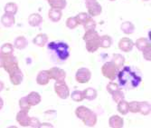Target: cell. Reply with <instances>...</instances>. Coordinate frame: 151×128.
<instances>
[{"instance_id": "1", "label": "cell", "mask_w": 151, "mask_h": 128, "mask_svg": "<svg viewBox=\"0 0 151 128\" xmlns=\"http://www.w3.org/2000/svg\"><path fill=\"white\" fill-rule=\"evenodd\" d=\"M119 85L126 89H134L138 87L142 82V78L129 67L124 66L118 72Z\"/></svg>"}, {"instance_id": "2", "label": "cell", "mask_w": 151, "mask_h": 128, "mask_svg": "<svg viewBox=\"0 0 151 128\" xmlns=\"http://www.w3.org/2000/svg\"><path fill=\"white\" fill-rule=\"evenodd\" d=\"M48 49L54 53L59 61H65L70 56V47L63 41H53L49 43Z\"/></svg>"}, {"instance_id": "3", "label": "cell", "mask_w": 151, "mask_h": 128, "mask_svg": "<svg viewBox=\"0 0 151 128\" xmlns=\"http://www.w3.org/2000/svg\"><path fill=\"white\" fill-rule=\"evenodd\" d=\"M75 116L88 127L95 126L98 121L97 115L86 106H78L75 110Z\"/></svg>"}, {"instance_id": "4", "label": "cell", "mask_w": 151, "mask_h": 128, "mask_svg": "<svg viewBox=\"0 0 151 128\" xmlns=\"http://www.w3.org/2000/svg\"><path fill=\"white\" fill-rule=\"evenodd\" d=\"M85 41L86 50L90 53H94L100 48V36L96 30L85 31L82 37Z\"/></svg>"}, {"instance_id": "5", "label": "cell", "mask_w": 151, "mask_h": 128, "mask_svg": "<svg viewBox=\"0 0 151 128\" xmlns=\"http://www.w3.org/2000/svg\"><path fill=\"white\" fill-rule=\"evenodd\" d=\"M119 72V69L115 66V65L111 62H106L101 66V74L104 77L111 80V82H113L117 78V75Z\"/></svg>"}, {"instance_id": "6", "label": "cell", "mask_w": 151, "mask_h": 128, "mask_svg": "<svg viewBox=\"0 0 151 128\" xmlns=\"http://www.w3.org/2000/svg\"><path fill=\"white\" fill-rule=\"evenodd\" d=\"M53 88H54V92H55V94L58 95V97L61 99H63V100L67 99L70 95L69 87H68V84H66V82L64 80L56 81L54 83Z\"/></svg>"}, {"instance_id": "7", "label": "cell", "mask_w": 151, "mask_h": 128, "mask_svg": "<svg viewBox=\"0 0 151 128\" xmlns=\"http://www.w3.org/2000/svg\"><path fill=\"white\" fill-rule=\"evenodd\" d=\"M4 58V64H3V68L5 69L6 72H7L9 75L13 73L14 71L19 68L18 66V61L15 55H7V56H3Z\"/></svg>"}, {"instance_id": "8", "label": "cell", "mask_w": 151, "mask_h": 128, "mask_svg": "<svg viewBox=\"0 0 151 128\" xmlns=\"http://www.w3.org/2000/svg\"><path fill=\"white\" fill-rule=\"evenodd\" d=\"M86 7L90 17H98L102 12V7L97 0H86Z\"/></svg>"}, {"instance_id": "9", "label": "cell", "mask_w": 151, "mask_h": 128, "mask_svg": "<svg viewBox=\"0 0 151 128\" xmlns=\"http://www.w3.org/2000/svg\"><path fill=\"white\" fill-rule=\"evenodd\" d=\"M91 78V70L86 67H81L77 70L75 74V80L79 84H86Z\"/></svg>"}, {"instance_id": "10", "label": "cell", "mask_w": 151, "mask_h": 128, "mask_svg": "<svg viewBox=\"0 0 151 128\" xmlns=\"http://www.w3.org/2000/svg\"><path fill=\"white\" fill-rule=\"evenodd\" d=\"M48 74L50 76V79H53L56 81H63L65 80L66 77V72L64 70L59 68V67H52L48 70Z\"/></svg>"}, {"instance_id": "11", "label": "cell", "mask_w": 151, "mask_h": 128, "mask_svg": "<svg viewBox=\"0 0 151 128\" xmlns=\"http://www.w3.org/2000/svg\"><path fill=\"white\" fill-rule=\"evenodd\" d=\"M119 48L123 51V52H130L132 49H133V47H134V43L133 41L129 38V37H122L119 42V45H118Z\"/></svg>"}, {"instance_id": "12", "label": "cell", "mask_w": 151, "mask_h": 128, "mask_svg": "<svg viewBox=\"0 0 151 128\" xmlns=\"http://www.w3.org/2000/svg\"><path fill=\"white\" fill-rule=\"evenodd\" d=\"M17 122L23 127H28L29 125V121H30V116H28V112H25L23 110H20L16 116Z\"/></svg>"}, {"instance_id": "13", "label": "cell", "mask_w": 151, "mask_h": 128, "mask_svg": "<svg viewBox=\"0 0 151 128\" xmlns=\"http://www.w3.org/2000/svg\"><path fill=\"white\" fill-rule=\"evenodd\" d=\"M24 79V74L20 70V68L14 71L13 73L9 75V80L13 85H19Z\"/></svg>"}, {"instance_id": "14", "label": "cell", "mask_w": 151, "mask_h": 128, "mask_svg": "<svg viewBox=\"0 0 151 128\" xmlns=\"http://www.w3.org/2000/svg\"><path fill=\"white\" fill-rule=\"evenodd\" d=\"M109 125L111 128H122L124 125V119L117 115L111 116L109 118Z\"/></svg>"}, {"instance_id": "15", "label": "cell", "mask_w": 151, "mask_h": 128, "mask_svg": "<svg viewBox=\"0 0 151 128\" xmlns=\"http://www.w3.org/2000/svg\"><path fill=\"white\" fill-rule=\"evenodd\" d=\"M27 102L30 105V106H35L37 105H39L41 103V100H42V97H41V95L38 94L37 92H31L27 95L26 96Z\"/></svg>"}, {"instance_id": "16", "label": "cell", "mask_w": 151, "mask_h": 128, "mask_svg": "<svg viewBox=\"0 0 151 128\" xmlns=\"http://www.w3.org/2000/svg\"><path fill=\"white\" fill-rule=\"evenodd\" d=\"M50 80L51 79H50L49 74H48V71H46V70L40 71L36 76V83L39 85H46L49 84Z\"/></svg>"}, {"instance_id": "17", "label": "cell", "mask_w": 151, "mask_h": 128, "mask_svg": "<svg viewBox=\"0 0 151 128\" xmlns=\"http://www.w3.org/2000/svg\"><path fill=\"white\" fill-rule=\"evenodd\" d=\"M43 22V17L41 15L37 13H34L32 15L29 16L28 17V23L31 26H34V27H36L38 25H40Z\"/></svg>"}, {"instance_id": "18", "label": "cell", "mask_w": 151, "mask_h": 128, "mask_svg": "<svg viewBox=\"0 0 151 128\" xmlns=\"http://www.w3.org/2000/svg\"><path fill=\"white\" fill-rule=\"evenodd\" d=\"M48 17L50 20L52 22H59L63 17V12L62 10H59V9L51 8L48 13Z\"/></svg>"}, {"instance_id": "19", "label": "cell", "mask_w": 151, "mask_h": 128, "mask_svg": "<svg viewBox=\"0 0 151 128\" xmlns=\"http://www.w3.org/2000/svg\"><path fill=\"white\" fill-rule=\"evenodd\" d=\"M47 41H48V36L46 34H39L33 39L34 44L40 47H44Z\"/></svg>"}, {"instance_id": "20", "label": "cell", "mask_w": 151, "mask_h": 128, "mask_svg": "<svg viewBox=\"0 0 151 128\" xmlns=\"http://www.w3.org/2000/svg\"><path fill=\"white\" fill-rule=\"evenodd\" d=\"M82 93H83L84 99H87V100H89V101L94 100V99H96L98 96L97 90L92 88V87H88V88L84 89L83 91H82Z\"/></svg>"}, {"instance_id": "21", "label": "cell", "mask_w": 151, "mask_h": 128, "mask_svg": "<svg viewBox=\"0 0 151 128\" xmlns=\"http://www.w3.org/2000/svg\"><path fill=\"white\" fill-rule=\"evenodd\" d=\"M1 23L5 27H11L15 24V17L10 14H4L1 17Z\"/></svg>"}, {"instance_id": "22", "label": "cell", "mask_w": 151, "mask_h": 128, "mask_svg": "<svg viewBox=\"0 0 151 128\" xmlns=\"http://www.w3.org/2000/svg\"><path fill=\"white\" fill-rule=\"evenodd\" d=\"M111 62L115 65V66L119 70L123 67L125 63V57L120 54H113V57Z\"/></svg>"}, {"instance_id": "23", "label": "cell", "mask_w": 151, "mask_h": 128, "mask_svg": "<svg viewBox=\"0 0 151 128\" xmlns=\"http://www.w3.org/2000/svg\"><path fill=\"white\" fill-rule=\"evenodd\" d=\"M48 3L51 8L59 9V10L64 9L67 5L66 0H48Z\"/></svg>"}, {"instance_id": "24", "label": "cell", "mask_w": 151, "mask_h": 128, "mask_svg": "<svg viewBox=\"0 0 151 128\" xmlns=\"http://www.w3.org/2000/svg\"><path fill=\"white\" fill-rule=\"evenodd\" d=\"M27 45H28V42H27V39L24 36H18L16 38L15 42H14V47L17 48L19 50L24 49Z\"/></svg>"}, {"instance_id": "25", "label": "cell", "mask_w": 151, "mask_h": 128, "mask_svg": "<svg viewBox=\"0 0 151 128\" xmlns=\"http://www.w3.org/2000/svg\"><path fill=\"white\" fill-rule=\"evenodd\" d=\"M14 53V46L10 43H6L1 47H0V55L2 56L11 55Z\"/></svg>"}, {"instance_id": "26", "label": "cell", "mask_w": 151, "mask_h": 128, "mask_svg": "<svg viewBox=\"0 0 151 128\" xmlns=\"http://www.w3.org/2000/svg\"><path fill=\"white\" fill-rule=\"evenodd\" d=\"M111 45H112V38L109 36L104 35L100 36V47L109 48Z\"/></svg>"}, {"instance_id": "27", "label": "cell", "mask_w": 151, "mask_h": 128, "mask_svg": "<svg viewBox=\"0 0 151 128\" xmlns=\"http://www.w3.org/2000/svg\"><path fill=\"white\" fill-rule=\"evenodd\" d=\"M151 112V106L150 104L147 101L139 102V113H141L142 116H148Z\"/></svg>"}, {"instance_id": "28", "label": "cell", "mask_w": 151, "mask_h": 128, "mask_svg": "<svg viewBox=\"0 0 151 128\" xmlns=\"http://www.w3.org/2000/svg\"><path fill=\"white\" fill-rule=\"evenodd\" d=\"M120 28H121L122 32H123V33H125L126 35H131V34H133V32H134V30H135V26H134V25H133L131 22H129V21L122 23Z\"/></svg>"}, {"instance_id": "29", "label": "cell", "mask_w": 151, "mask_h": 128, "mask_svg": "<svg viewBox=\"0 0 151 128\" xmlns=\"http://www.w3.org/2000/svg\"><path fill=\"white\" fill-rule=\"evenodd\" d=\"M117 110L119 113H121L122 116H126L129 113V102L122 100L118 103Z\"/></svg>"}, {"instance_id": "30", "label": "cell", "mask_w": 151, "mask_h": 128, "mask_svg": "<svg viewBox=\"0 0 151 128\" xmlns=\"http://www.w3.org/2000/svg\"><path fill=\"white\" fill-rule=\"evenodd\" d=\"M148 45H150V42L147 38L146 37H140L139 39H137L136 43L134 44V46H136V47L138 48L139 51H142L146 47H147Z\"/></svg>"}, {"instance_id": "31", "label": "cell", "mask_w": 151, "mask_h": 128, "mask_svg": "<svg viewBox=\"0 0 151 128\" xmlns=\"http://www.w3.org/2000/svg\"><path fill=\"white\" fill-rule=\"evenodd\" d=\"M17 9H18V7H17V4L14 2H9L5 7L6 14H10V15H13V16H15L17 13Z\"/></svg>"}, {"instance_id": "32", "label": "cell", "mask_w": 151, "mask_h": 128, "mask_svg": "<svg viewBox=\"0 0 151 128\" xmlns=\"http://www.w3.org/2000/svg\"><path fill=\"white\" fill-rule=\"evenodd\" d=\"M18 105H19V107L21 110L23 111H25V112H29L30 109H31V106L30 105L28 104V102H27V99L26 97H22L19 99V102H18Z\"/></svg>"}, {"instance_id": "33", "label": "cell", "mask_w": 151, "mask_h": 128, "mask_svg": "<svg viewBox=\"0 0 151 128\" xmlns=\"http://www.w3.org/2000/svg\"><path fill=\"white\" fill-rule=\"evenodd\" d=\"M71 97L72 99L74 101V102H81L84 100V96H83V93L82 91H80V90H75L72 93L71 95Z\"/></svg>"}, {"instance_id": "34", "label": "cell", "mask_w": 151, "mask_h": 128, "mask_svg": "<svg viewBox=\"0 0 151 128\" xmlns=\"http://www.w3.org/2000/svg\"><path fill=\"white\" fill-rule=\"evenodd\" d=\"M83 27L85 31H89V30H95L96 27V22L91 17H89L88 19L86 20V22L83 24Z\"/></svg>"}, {"instance_id": "35", "label": "cell", "mask_w": 151, "mask_h": 128, "mask_svg": "<svg viewBox=\"0 0 151 128\" xmlns=\"http://www.w3.org/2000/svg\"><path fill=\"white\" fill-rule=\"evenodd\" d=\"M139 110V101H131L129 102V112L132 113H138Z\"/></svg>"}, {"instance_id": "36", "label": "cell", "mask_w": 151, "mask_h": 128, "mask_svg": "<svg viewBox=\"0 0 151 128\" xmlns=\"http://www.w3.org/2000/svg\"><path fill=\"white\" fill-rule=\"evenodd\" d=\"M107 91L109 92V94L113 95L115 92H117L118 90H119V85L114 82H109L107 84V87H106Z\"/></svg>"}, {"instance_id": "37", "label": "cell", "mask_w": 151, "mask_h": 128, "mask_svg": "<svg viewBox=\"0 0 151 128\" xmlns=\"http://www.w3.org/2000/svg\"><path fill=\"white\" fill-rule=\"evenodd\" d=\"M88 17H89L88 14H87V13H84V12L79 13L78 15L75 17L78 25H83V24L86 22V20L88 19Z\"/></svg>"}, {"instance_id": "38", "label": "cell", "mask_w": 151, "mask_h": 128, "mask_svg": "<svg viewBox=\"0 0 151 128\" xmlns=\"http://www.w3.org/2000/svg\"><path fill=\"white\" fill-rule=\"evenodd\" d=\"M112 95V98H113V101L116 102L117 104H118L119 102L122 101V100H124V98H125L124 93H123L120 89L118 90L117 92H115V93H114L113 95Z\"/></svg>"}, {"instance_id": "39", "label": "cell", "mask_w": 151, "mask_h": 128, "mask_svg": "<svg viewBox=\"0 0 151 128\" xmlns=\"http://www.w3.org/2000/svg\"><path fill=\"white\" fill-rule=\"evenodd\" d=\"M66 26L68 28H70V29H74V28H76L79 25L77 23V20L75 18V17H69L67 20H66Z\"/></svg>"}, {"instance_id": "40", "label": "cell", "mask_w": 151, "mask_h": 128, "mask_svg": "<svg viewBox=\"0 0 151 128\" xmlns=\"http://www.w3.org/2000/svg\"><path fill=\"white\" fill-rule=\"evenodd\" d=\"M142 53H143L144 58L147 61H150L151 60V45H148L147 47H146L142 50Z\"/></svg>"}, {"instance_id": "41", "label": "cell", "mask_w": 151, "mask_h": 128, "mask_svg": "<svg viewBox=\"0 0 151 128\" xmlns=\"http://www.w3.org/2000/svg\"><path fill=\"white\" fill-rule=\"evenodd\" d=\"M41 122L37 117H30V121H29V127L32 128H38L40 125Z\"/></svg>"}, {"instance_id": "42", "label": "cell", "mask_w": 151, "mask_h": 128, "mask_svg": "<svg viewBox=\"0 0 151 128\" xmlns=\"http://www.w3.org/2000/svg\"><path fill=\"white\" fill-rule=\"evenodd\" d=\"M38 128H54V126L51 123H41Z\"/></svg>"}, {"instance_id": "43", "label": "cell", "mask_w": 151, "mask_h": 128, "mask_svg": "<svg viewBox=\"0 0 151 128\" xmlns=\"http://www.w3.org/2000/svg\"><path fill=\"white\" fill-rule=\"evenodd\" d=\"M4 88H5V84L2 81H0V92H2Z\"/></svg>"}, {"instance_id": "44", "label": "cell", "mask_w": 151, "mask_h": 128, "mask_svg": "<svg viewBox=\"0 0 151 128\" xmlns=\"http://www.w3.org/2000/svg\"><path fill=\"white\" fill-rule=\"evenodd\" d=\"M3 64H4V58H3V56L0 55V67H3Z\"/></svg>"}, {"instance_id": "45", "label": "cell", "mask_w": 151, "mask_h": 128, "mask_svg": "<svg viewBox=\"0 0 151 128\" xmlns=\"http://www.w3.org/2000/svg\"><path fill=\"white\" fill-rule=\"evenodd\" d=\"M4 106V100L2 97H0V110H1Z\"/></svg>"}, {"instance_id": "46", "label": "cell", "mask_w": 151, "mask_h": 128, "mask_svg": "<svg viewBox=\"0 0 151 128\" xmlns=\"http://www.w3.org/2000/svg\"><path fill=\"white\" fill-rule=\"evenodd\" d=\"M7 128H18V127L16 126V125H11V126H8Z\"/></svg>"}, {"instance_id": "47", "label": "cell", "mask_w": 151, "mask_h": 128, "mask_svg": "<svg viewBox=\"0 0 151 128\" xmlns=\"http://www.w3.org/2000/svg\"><path fill=\"white\" fill-rule=\"evenodd\" d=\"M143 1H149V0H143Z\"/></svg>"}, {"instance_id": "48", "label": "cell", "mask_w": 151, "mask_h": 128, "mask_svg": "<svg viewBox=\"0 0 151 128\" xmlns=\"http://www.w3.org/2000/svg\"><path fill=\"white\" fill-rule=\"evenodd\" d=\"M109 1H115V0H109Z\"/></svg>"}]
</instances>
